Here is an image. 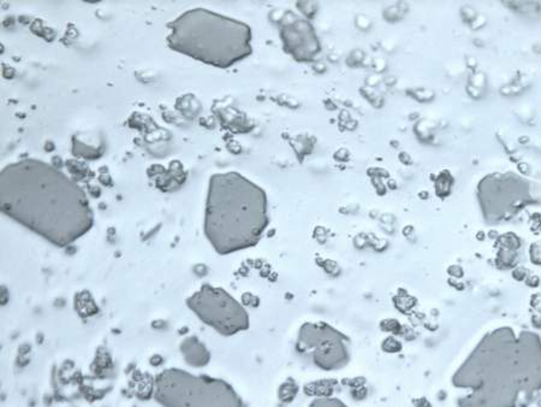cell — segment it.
<instances>
[{
    "mask_svg": "<svg viewBox=\"0 0 541 407\" xmlns=\"http://www.w3.org/2000/svg\"><path fill=\"white\" fill-rule=\"evenodd\" d=\"M2 214L58 247L86 235L94 223L86 193L59 169L26 158L0 174Z\"/></svg>",
    "mask_w": 541,
    "mask_h": 407,
    "instance_id": "1",
    "label": "cell"
},
{
    "mask_svg": "<svg viewBox=\"0 0 541 407\" xmlns=\"http://www.w3.org/2000/svg\"><path fill=\"white\" fill-rule=\"evenodd\" d=\"M265 190L235 171L209 179L204 235L219 255L254 247L269 225Z\"/></svg>",
    "mask_w": 541,
    "mask_h": 407,
    "instance_id": "2",
    "label": "cell"
},
{
    "mask_svg": "<svg viewBox=\"0 0 541 407\" xmlns=\"http://www.w3.org/2000/svg\"><path fill=\"white\" fill-rule=\"evenodd\" d=\"M171 50L226 69L253 53L251 28L243 22L196 7L168 24Z\"/></svg>",
    "mask_w": 541,
    "mask_h": 407,
    "instance_id": "3",
    "label": "cell"
},
{
    "mask_svg": "<svg viewBox=\"0 0 541 407\" xmlns=\"http://www.w3.org/2000/svg\"><path fill=\"white\" fill-rule=\"evenodd\" d=\"M154 398L164 407H243L234 388L223 379L166 369L155 378Z\"/></svg>",
    "mask_w": 541,
    "mask_h": 407,
    "instance_id": "4",
    "label": "cell"
},
{
    "mask_svg": "<svg viewBox=\"0 0 541 407\" xmlns=\"http://www.w3.org/2000/svg\"><path fill=\"white\" fill-rule=\"evenodd\" d=\"M193 313L221 336H234L249 328V315L245 308L219 287L202 286L187 299Z\"/></svg>",
    "mask_w": 541,
    "mask_h": 407,
    "instance_id": "5",
    "label": "cell"
},
{
    "mask_svg": "<svg viewBox=\"0 0 541 407\" xmlns=\"http://www.w3.org/2000/svg\"><path fill=\"white\" fill-rule=\"evenodd\" d=\"M296 345L301 353L324 370L345 367L350 358L348 337L324 322L303 324L297 334Z\"/></svg>",
    "mask_w": 541,
    "mask_h": 407,
    "instance_id": "6",
    "label": "cell"
},
{
    "mask_svg": "<svg viewBox=\"0 0 541 407\" xmlns=\"http://www.w3.org/2000/svg\"><path fill=\"white\" fill-rule=\"evenodd\" d=\"M284 50L297 62H311L320 53L321 46L313 26L305 20L292 17L280 29Z\"/></svg>",
    "mask_w": 541,
    "mask_h": 407,
    "instance_id": "7",
    "label": "cell"
},
{
    "mask_svg": "<svg viewBox=\"0 0 541 407\" xmlns=\"http://www.w3.org/2000/svg\"><path fill=\"white\" fill-rule=\"evenodd\" d=\"M180 351H182L185 362L191 367H204L209 362V352L207 351L206 346L195 336H189L183 340Z\"/></svg>",
    "mask_w": 541,
    "mask_h": 407,
    "instance_id": "8",
    "label": "cell"
},
{
    "mask_svg": "<svg viewBox=\"0 0 541 407\" xmlns=\"http://www.w3.org/2000/svg\"><path fill=\"white\" fill-rule=\"evenodd\" d=\"M309 407H346L338 399H318Z\"/></svg>",
    "mask_w": 541,
    "mask_h": 407,
    "instance_id": "9",
    "label": "cell"
}]
</instances>
